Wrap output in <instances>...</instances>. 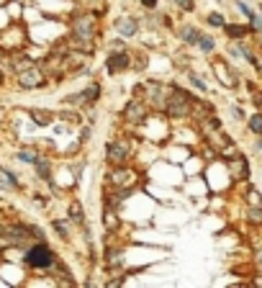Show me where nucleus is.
<instances>
[{"label": "nucleus", "mask_w": 262, "mask_h": 288, "mask_svg": "<svg viewBox=\"0 0 262 288\" xmlns=\"http://www.w3.org/2000/svg\"><path fill=\"white\" fill-rule=\"evenodd\" d=\"M116 31L121 33L123 39H129V36H136L139 33V21L136 18H131V16H121V18H116Z\"/></svg>", "instance_id": "39448f33"}, {"label": "nucleus", "mask_w": 262, "mask_h": 288, "mask_svg": "<svg viewBox=\"0 0 262 288\" xmlns=\"http://www.w3.org/2000/svg\"><path fill=\"white\" fill-rule=\"evenodd\" d=\"M206 24L213 26V29H224L226 26V18H224V13H208L206 16Z\"/></svg>", "instance_id": "f3484780"}, {"label": "nucleus", "mask_w": 262, "mask_h": 288, "mask_svg": "<svg viewBox=\"0 0 262 288\" xmlns=\"http://www.w3.org/2000/svg\"><path fill=\"white\" fill-rule=\"evenodd\" d=\"M244 222L249 226H262V206H244Z\"/></svg>", "instance_id": "9d476101"}, {"label": "nucleus", "mask_w": 262, "mask_h": 288, "mask_svg": "<svg viewBox=\"0 0 262 288\" xmlns=\"http://www.w3.org/2000/svg\"><path fill=\"white\" fill-rule=\"evenodd\" d=\"M36 172H39V178L49 180V165L44 162V160H36Z\"/></svg>", "instance_id": "5701e85b"}, {"label": "nucleus", "mask_w": 262, "mask_h": 288, "mask_svg": "<svg viewBox=\"0 0 262 288\" xmlns=\"http://www.w3.org/2000/svg\"><path fill=\"white\" fill-rule=\"evenodd\" d=\"M260 13H262V3H260Z\"/></svg>", "instance_id": "c756f323"}, {"label": "nucleus", "mask_w": 262, "mask_h": 288, "mask_svg": "<svg viewBox=\"0 0 262 288\" xmlns=\"http://www.w3.org/2000/svg\"><path fill=\"white\" fill-rule=\"evenodd\" d=\"M232 113H234V119H239V121H244V111L236 106V103H232Z\"/></svg>", "instance_id": "bb28decb"}, {"label": "nucleus", "mask_w": 262, "mask_h": 288, "mask_svg": "<svg viewBox=\"0 0 262 288\" xmlns=\"http://www.w3.org/2000/svg\"><path fill=\"white\" fill-rule=\"evenodd\" d=\"M177 10H183V13H193L196 10V0H170Z\"/></svg>", "instance_id": "a211bd4d"}, {"label": "nucleus", "mask_w": 262, "mask_h": 288, "mask_svg": "<svg viewBox=\"0 0 262 288\" xmlns=\"http://www.w3.org/2000/svg\"><path fill=\"white\" fill-rule=\"evenodd\" d=\"M131 155V149H129V142H111L106 147V162L111 167H118V165H126V160Z\"/></svg>", "instance_id": "7ed1b4c3"}, {"label": "nucleus", "mask_w": 262, "mask_h": 288, "mask_svg": "<svg viewBox=\"0 0 262 288\" xmlns=\"http://www.w3.org/2000/svg\"><path fill=\"white\" fill-rule=\"evenodd\" d=\"M232 172H234V178H249V162H247V157L239 155L234 162H232Z\"/></svg>", "instance_id": "9b49d317"}, {"label": "nucleus", "mask_w": 262, "mask_h": 288, "mask_svg": "<svg viewBox=\"0 0 262 288\" xmlns=\"http://www.w3.org/2000/svg\"><path fill=\"white\" fill-rule=\"evenodd\" d=\"M196 47H198L203 54H213V49H216V41H213V36H208V33H201Z\"/></svg>", "instance_id": "ddd939ff"}, {"label": "nucleus", "mask_w": 262, "mask_h": 288, "mask_svg": "<svg viewBox=\"0 0 262 288\" xmlns=\"http://www.w3.org/2000/svg\"><path fill=\"white\" fill-rule=\"evenodd\" d=\"M157 3H159V0H139V5H142L144 10H154Z\"/></svg>", "instance_id": "a878e982"}, {"label": "nucleus", "mask_w": 262, "mask_h": 288, "mask_svg": "<svg viewBox=\"0 0 262 288\" xmlns=\"http://www.w3.org/2000/svg\"><path fill=\"white\" fill-rule=\"evenodd\" d=\"M106 262H108V268H116V265L123 262V250L121 247H108L106 250Z\"/></svg>", "instance_id": "f8f14e48"}, {"label": "nucleus", "mask_w": 262, "mask_h": 288, "mask_svg": "<svg viewBox=\"0 0 262 288\" xmlns=\"http://www.w3.org/2000/svg\"><path fill=\"white\" fill-rule=\"evenodd\" d=\"M18 83H21V88H39L44 83V75L36 67H26V70L18 72Z\"/></svg>", "instance_id": "423d86ee"}, {"label": "nucleus", "mask_w": 262, "mask_h": 288, "mask_svg": "<svg viewBox=\"0 0 262 288\" xmlns=\"http://www.w3.org/2000/svg\"><path fill=\"white\" fill-rule=\"evenodd\" d=\"M255 265H257V270L262 273V247L255 250Z\"/></svg>", "instance_id": "cd10ccee"}, {"label": "nucleus", "mask_w": 262, "mask_h": 288, "mask_svg": "<svg viewBox=\"0 0 262 288\" xmlns=\"http://www.w3.org/2000/svg\"><path fill=\"white\" fill-rule=\"evenodd\" d=\"M67 226H70L67 222H54V229H57V234H59L62 239H67V237H70V229H67Z\"/></svg>", "instance_id": "4be33fe9"}, {"label": "nucleus", "mask_w": 262, "mask_h": 288, "mask_svg": "<svg viewBox=\"0 0 262 288\" xmlns=\"http://www.w3.org/2000/svg\"><path fill=\"white\" fill-rule=\"evenodd\" d=\"M255 147H257V152L262 155V136H257V144H255Z\"/></svg>", "instance_id": "c85d7f7f"}, {"label": "nucleus", "mask_w": 262, "mask_h": 288, "mask_svg": "<svg viewBox=\"0 0 262 288\" xmlns=\"http://www.w3.org/2000/svg\"><path fill=\"white\" fill-rule=\"evenodd\" d=\"M131 52L129 49H121V52H111L108 60H106V70L108 75H121V72H129L131 70Z\"/></svg>", "instance_id": "f03ea898"}, {"label": "nucleus", "mask_w": 262, "mask_h": 288, "mask_svg": "<svg viewBox=\"0 0 262 288\" xmlns=\"http://www.w3.org/2000/svg\"><path fill=\"white\" fill-rule=\"evenodd\" d=\"M0 188L3 191H16L18 188V180L10 175V172H5L3 167H0Z\"/></svg>", "instance_id": "2eb2a0df"}, {"label": "nucleus", "mask_w": 262, "mask_h": 288, "mask_svg": "<svg viewBox=\"0 0 262 288\" xmlns=\"http://www.w3.org/2000/svg\"><path fill=\"white\" fill-rule=\"evenodd\" d=\"M108 47H111V52H121V49H126V41H123V36H121V39H113Z\"/></svg>", "instance_id": "b1692460"}, {"label": "nucleus", "mask_w": 262, "mask_h": 288, "mask_svg": "<svg viewBox=\"0 0 262 288\" xmlns=\"http://www.w3.org/2000/svg\"><path fill=\"white\" fill-rule=\"evenodd\" d=\"M224 33H226L232 41H242V39H247L249 33H252V26H247V24H229V21H226Z\"/></svg>", "instance_id": "6e6552de"}, {"label": "nucleus", "mask_w": 262, "mask_h": 288, "mask_svg": "<svg viewBox=\"0 0 262 288\" xmlns=\"http://www.w3.org/2000/svg\"><path fill=\"white\" fill-rule=\"evenodd\" d=\"M83 96H85V106H93V103L100 98V83H90V88Z\"/></svg>", "instance_id": "dca6fc26"}, {"label": "nucleus", "mask_w": 262, "mask_h": 288, "mask_svg": "<svg viewBox=\"0 0 262 288\" xmlns=\"http://www.w3.org/2000/svg\"><path fill=\"white\" fill-rule=\"evenodd\" d=\"M188 77H190V83H193V85H196L198 90H203V93H206V90H208V85H206V80H203V77H198L196 72H188Z\"/></svg>", "instance_id": "412c9836"}, {"label": "nucleus", "mask_w": 262, "mask_h": 288, "mask_svg": "<svg viewBox=\"0 0 262 288\" xmlns=\"http://www.w3.org/2000/svg\"><path fill=\"white\" fill-rule=\"evenodd\" d=\"M54 252L49 250V245H33V247H29V252H26V262L31 265L33 270H47V268H52L54 265Z\"/></svg>", "instance_id": "f257e3e1"}, {"label": "nucleus", "mask_w": 262, "mask_h": 288, "mask_svg": "<svg viewBox=\"0 0 262 288\" xmlns=\"http://www.w3.org/2000/svg\"><path fill=\"white\" fill-rule=\"evenodd\" d=\"M247 129L252 131L255 136H262V111L260 113H252V116L247 119Z\"/></svg>", "instance_id": "4468645a"}, {"label": "nucleus", "mask_w": 262, "mask_h": 288, "mask_svg": "<svg viewBox=\"0 0 262 288\" xmlns=\"http://www.w3.org/2000/svg\"><path fill=\"white\" fill-rule=\"evenodd\" d=\"M18 157H21V160H24V162H33V165H36V160H39V157H36V155H33V152H21Z\"/></svg>", "instance_id": "393cba45"}, {"label": "nucleus", "mask_w": 262, "mask_h": 288, "mask_svg": "<svg viewBox=\"0 0 262 288\" xmlns=\"http://www.w3.org/2000/svg\"><path fill=\"white\" fill-rule=\"evenodd\" d=\"M31 119L36 121L39 126H49V121H52V113H49V111H31Z\"/></svg>", "instance_id": "6ab92c4d"}, {"label": "nucleus", "mask_w": 262, "mask_h": 288, "mask_svg": "<svg viewBox=\"0 0 262 288\" xmlns=\"http://www.w3.org/2000/svg\"><path fill=\"white\" fill-rule=\"evenodd\" d=\"M201 33H203V31H201L198 26H193V24H183V26L177 29V36H180V41H183L185 47H196Z\"/></svg>", "instance_id": "0eeeda50"}, {"label": "nucleus", "mask_w": 262, "mask_h": 288, "mask_svg": "<svg viewBox=\"0 0 262 288\" xmlns=\"http://www.w3.org/2000/svg\"><path fill=\"white\" fill-rule=\"evenodd\" d=\"M144 116H146V100H139V98H134L121 113V119L131 126H139L144 121Z\"/></svg>", "instance_id": "20e7f679"}, {"label": "nucleus", "mask_w": 262, "mask_h": 288, "mask_svg": "<svg viewBox=\"0 0 262 288\" xmlns=\"http://www.w3.org/2000/svg\"><path fill=\"white\" fill-rule=\"evenodd\" d=\"M213 70H216V75H219V80H221L226 88H236V75L232 72L229 62H216Z\"/></svg>", "instance_id": "1a4fd4ad"}, {"label": "nucleus", "mask_w": 262, "mask_h": 288, "mask_svg": "<svg viewBox=\"0 0 262 288\" xmlns=\"http://www.w3.org/2000/svg\"><path fill=\"white\" fill-rule=\"evenodd\" d=\"M70 216L75 219V222H85V211H83V206H80V203H72V206H70Z\"/></svg>", "instance_id": "aec40b11"}]
</instances>
